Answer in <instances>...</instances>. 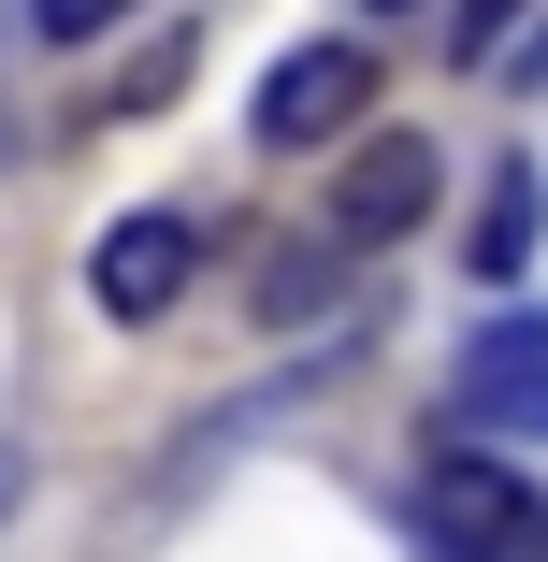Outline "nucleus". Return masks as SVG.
Segmentation results:
<instances>
[{
    "instance_id": "f257e3e1",
    "label": "nucleus",
    "mask_w": 548,
    "mask_h": 562,
    "mask_svg": "<svg viewBox=\"0 0 548 562\" xmlns=\"http://www.w3.org/2000/svg\"><path fill=\"white\" fill-rule=\"evenodd\" d=\"M418 548L433 562H548V491L491 447H433L418 462Z\"/></svg>"
},
{
    "instance_id": "f03ea898",
    "label": "nucleus",
    "mask_w": 548,
    "mask_h": 562,
    "mask_svg": "<svg viewBox=\"0 0 548 562\" xmlns=\"http://www.w3.org/2000/svg\"><path fill=\"white\" fill-rule=\"evenodd\" d=\"M376 116V58L361 44H289L275 72H260V145L289 159V145H347Z\"/></svg>"
},
{
    "instance_id": "7ed1b4c3",
    "label": "nucleus",
    "mask_w": 548,
    "mask_h": 562,
    "mask_svg": "<svg viewBox=\"0 0 548 562\" xmlns=\"http://www.w3.org/2000/svg\"><path fill=\"white\" fill-rule=\"evenodd\" d=\"M433 173H448L433 131H361L347 145V188H333V232L347 246H404L418 216H433Z\"/></svg>"
},
{
    "instance_id": "20e7f679",
    "label": "nucleus",
    "mask_w": 548,
    "mask_h": 562,
    "mask_svg": "<svg viewBox=\"0 0 548 562\" xmlns=\"http://www.w3.org/2000/svg\"><path fill=\"white\" fill-rule=\"evenodd\" d=\"M188 274H202V232H188V216H116V232L87 246L101 317H174V303H188Z\"/></svg>"
},
{
    "instance_id": "39448f33",
    "label": "nucleus",
    "mask_w": 548,
    "mask_h": 562,
    "mask_svg": "<svg viewBox=\"0 0 548 562\" xmlns=\"http://www.w3.org/2000/svg\"><path fill=\"white\" fill-rule=\"evenodd\" d=\"M462 404L477 418H505V432H548V317L519 303V317H491L477 347H462Z\"/></svg>"
},
{
    "instance_id": "423d86ee",
    "label": "nucleus",
    "mask_w": 548,
    "mask_h": 562,
    "mask_svg": "<svg viewBox=\"0 0 548 562\" xmlns=\"http://www.w3.org/2000/svg\"><path fill=\"white\" fill-rule=\"evenodd\" d=\"M534 232H548V188H534V173L505 159V173H491V202H477V274L505 289V274L534 260Z\"/></svg>"
},
{
    "instance_id": "0eeeda50",
    "label": "nucleus",
    "mask_w": 548,
    "mask_h": 562,
    "mask_svg": "<svg viewBox=\"0 0 548 562\" xmlns=\"http://www.w3.org/2000/svg\"><path fill=\"white\" fill-rule=\"evenodd\" d=\"M333 260H347V232H333V246H260V274H246V289H260V317H275V331L333 317Z\"/></svg>"
},
{
    "instance_id": "6e6552de",
    "label": "nucleus",
    "mask_w": 548,
    "mask_h": 562,
    "mask_svg": "<svg viewBox=\"0 0 548 562\" xmlns=\"http://www.w3.org/2000/svg\"><path fill=\"white\" fill-rule=\"evenodd\" d=\"M519 15H534V0H448V58H462V72H491Z\"/></svg>"
},
{
    "instance_id": "1a4fd4ad",
    "label": "nucleus",
    "mask_w": 548,
    "mask_h": 562,
    "mask_svg": "<svg viewBox=\"0 0 548 562\" xmlns=\"http://www.w3.org/2000/svg\"><path fill=\"white\" fill-rule=\"evenodd\" d=\"M116 15H131V0H30V30H44V44H101Z\"/></svg>"
},
{
    "instance_id": "9d476101",
    "label": "nucleus",
    "mask_w": 548,
    "mask_h": 562,
    "mask_svg": "<svg viewBox=\"0 0 548 562\" xmlns=\"http://www.w3.org/2000/svg\"><path fill=\"white\" fill-rule=\"evenodd\" d=\"M174 87H188V30H174V44H159L131 87H116V116H145V101H174Z\"/></svg>"
},
{
    "instance_id": "9b49d317",
    "label": "nucleus",
    "mask_w": 548,
    "mask_h": 562,
    "mask_svg": "<svg viewBox=\"0 0 548 562\" xmlns=\"http://www.w3.org/2000/svg\"><path fill=\"white\" fill-rule=\"evenodd\" d=\"M376 15H404V0H376Z\"/></svg>"
}]
</instances>
